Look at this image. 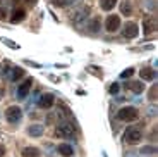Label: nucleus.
<instances>
[{"mask_svg":"<svg viewBox=\"0 0 158 157\" xmlns=\"http://www.w3.org/2000/svg\"><path fill=\"white\" fill-rule=\"evenodd\" d=\"M126 157H138V155H134V154H127Z\"/></svg>","mask_w":158,"mask_h":157,"instance_id":"obj_30","label":"nucleus"},{"mask_svg":"<svg viewBox=\"0 0 158 157\" xmlns=\"http://www.w3.org/2000/svg\"><path fill=\"white\" fill-rule=\"evenodd\" d=\"M118 28H120V17L115 16V14H110L107 17V21H105V29L108 33H115Z\"/></svg>","mask_w":158,"mask_h":157,"instance_id":"obj_6","label":"nucleus"},{"mask_svg":"<svg viewBox=\"0 0 158 157\" xmlns=\"http://www.w3.org/2000/svg\"><path fill=\"white\" fill-rule=\"evenodd\" d=\"M0 19H5V9L0 7Z\"/></svg>","mask_w":158,"mask_h":157,"instance_id":"obj_27","label":"nucleus"},{"mask_svg":"<svg viewBox=\"0 0 158 157\" xmlns=\"http://www.w3.org/2000/svg\"><path fill=\"white\" fill-rule=\"evenodd\" d=\"M141 138H143V131H141L139 126H129L126 130V133H124V141H126V143H131V145L141 141Z\"/></svg>","mask_w":158,"mask_h":157,"instance_id":"obj_3","label":"nucleus"},{"mask_svg":"<svg viewBox=\"0 0 158 157\" xmlns=\"http://www.w3.org/2000/svg\"><path fill=\"white\" fill-rule=\"evenodd\" d=\"M100 29V17H95V19L89 23V26H88V31L89 33H96Z\"/></svg>","mask_w":158,"mask_h":157,"instance_id":"obj_21","label":"nucleus"},{"mask_svg":"<svg viewBox=\"0 0 158 157\" xmlns=\"http://www.w3.org/2000/svg\"><path fill=\"white\" fill-rule=\"evenodd\" d=\"M79 2H83V0H53V5H57V7H74V5H77Z\"/></svg>","mask_w":158,"mask_h":157,"instance_id":"obj_16","label":"nucleus"},{"mask_svg":"<svg viewBox=\"0 0 158 157\" xmlns=\"http://www.w3.org/2000/svg\"><path fill=\"white\" fill-rule=\"evenodd\" d=\"M155 152H156V149H155V147H151V145L143 147V149H141V154H155Z\"/></svg>","mask_w":158,"mask_h":157,"instance_id":"obj_25","label":"nucleus"},{"mask_svg":"<svg viewBox=\"0 0 158 157\" xmlns=\"http://www.w3.org/2000/svg\"><path fill=\"white\" fill-rule=\"evenodd\" d=\"M55 137L74 140V138H76V130H74V126H72L71 123H67V121L60 123V124L57 126V130H55Z\"/></svg>","mask_w":158,"mask_h":157,"instance_id":"obj_2","label":"nucleus"},{"mask_svg":"<svg viewBox=\"0 0 158 157\" xmlns=\"http://www.w3.org/2000/svg\"><path fill=\"white\" fill-rule=\"evenodd\" d=\"M57 152H59L62 157H72V154H74V149H72L69 143H60V145L57 147Z\"/></svg>","mask_w":158,"mask_h":157,"instance_id":"obj_15","label":"nucleus"},{"mask_svg":"<svg viewBox=\"0 0 158 157\" xmlns=\"http://www.w3.org/2000/svg\"><path fill=\"white\" fill-rule=\"evenodd\" d=\"M53 104H55V97H53V93H43L41 97L38 98V105L41 107V109H45V110L52 109Z\"/></svg>","mask_w":158,"mask_h":157,"instance_id":"obj_7","label":"nucleus"},{"mask_svg":"<svg viewBox=\"0 0 158 157\" xmlns=\"http://www.w3.org/2000/svg\"><path fill=\"white\" fill-rule=\"evenodd\" d=\"M156 93H158V87H151L150 88V95H148V97H150V100H155V98H156Z\"/></svg>","mask_w":158,"mask_h":157,"instance_id":"obj_24","label":"nucleus"},{"mask_svg":"<svg viewBox=\"0 0 158 157\" xmlns=\"http://www.w3.org/2000/svg\"><path fill=\"white\" fill-rule=\"evenodd\" d=\"M4 155H5V147L0 145V157H4Z\"/></svg>","mask_w":158,"mask_h":157,"instance_id":"obj_28","label":"nucleus"},{"mask_svg":"<svg viewBox=\"0 0 158 157\" xmlns=\"http://www.w3.org/2000/svg\"><path fill=\"white\" fill-rule=\"evenodd\" d=\"M155 29H156V24H155L153 17H146V19L143 21V31H144V35H150Z\"/></svg>","mask_w":158,"mask_h":157,"instance_id":"obj_13","label":"nucleus"},{"mask_svg":"<svg viewBox=\"0 0 158 157\" xmlns=\"http://www.w3.org/2000/svg\"><path fill=\"white\" fill-rule=\"evenodd\" d=\"M120 11H122L124 16H131L132 14V4H131L129 0H124L122 4H120Z\"/></svg>","mask_w":158,"mask_h":157,"instance_id":"obj_19","label":"nucleus"},{"mask_svg":"<svg viewBox=\"0 0 158 157\" xmlns=\"http://www.w3.org/2000/svg\"><path fill=\"white\" fill-rule=\"evenodd\" d=\"M2 42H4V43H7V45H9V47H14V48H16V47H17V45H16V43H12V42H9V40H5V38H4V40H2Z\"/></svg>","mask_w":158,"mask_h":157,"instance_id":"obj_26","label":"nucleus"},{"mask_svg":"<svg viewBox=\"0 0 158 157\" xmlns=\"http://www.w3.org/2000/svg\"><path fill=\"white\" fill-rule=\"evenodd\" d=\"M118 90H120V85H118V83H112L110 88H108V93L117 95V93H118Z\"/></svg>","mask_w":158,"mask_h":157,"instance_id":"obj_23","label":"nucleus"},{"mask_svg":"<svg viewBox=\"0 0 158 157\" xmlns=\"http://www.w3.org/2000/svg\"><path fill=\"white\" fill-rule=\"evenodd\" d=\"M89 11H91L89 7H79V9H76L69 17H71V21L74 24H81L89 17Z\"/></svg>","mask_w":158,"mask_h":157,"instance_id":"obj_4","label":"nucleus"},{"mask_svg":"<svg viewBox=\"0 0 158 157\" xmlns=\"http://www.w3.org/2000/svg\"><path fill=\"white\" fill-rule=\"evenodd\" d=\"M132 74H134V67H127L126 71H122V73H120V78L126 79V78H131Z\"/></svg>","mask_w":158,"mask_h":157,"instance_id":"obj_22","label":"nucleus"},{"mask_svg":"<svg viewBox=\"0 0 158 157\" xmlns=\"http://www.w3.org/2000/svg\"><path fill=\"white\" fill-rule=\"evenodd\" d=\"M139 76H141V81H153L156 73H155L153 67H143V69L139 71Z\"/></svg>","mask_w":158,"mask_h":157,"instance_id":"obj_11","label":"nucleus"},{"mask_svg":"<svg viewBox=\"0 0 158 157\" xmlns=\"http://www.w3.org/2000/svg\"><path fill=\"white\" fill-rule=\"evenodd\" d=\"M23 157H40V149L26 147V149H23Z\"/></svg>","mask_w":158,"mask_h":157,"instance_id":"obj_18","label":"nucleus"},{"mask_svg":"<svg viewBox=\"0 0 158 157\" xmlns=\"http://www.w3.org/2000/svg\"><path fill=\"white\" fill-rule=\"evenodd\" d=\"M138 118H139V110L131 105L120 107L117 112V119L118 121H124V123H134V121H138Z\"/></svg>","mask_w":158,"mask_h":157,"instance_id":"obj_1","label":"nucleus"},{"mask_svg":"<svg viewBox=\"0 0 158 157\" xmlns=\"http://www.w3.org/2000/svg\"><path fill=\"white\" fill-rule=\"evenodd\" d=\"M31 85H33V79L31 78L24 79V81L19 85V88H17V98H21V100H23V98L28 97L29 90H31Z\"/></svg>","mask_w":158,"mask_h":157,"instance_id":"obj_9","label":"nucleus"},{"mask_svg":"<svg viewBox=\"0 0 158 157\" xmlns=\"http://www.w3.org/2000/svg\"><path fill=\"white\" fill-rule=\"evenodd\" d=\"M43 131H45V128L41 124H31L28 128V135L33 137V138H40L41 135H43Z\"/></svg>","mask_w":158,"mask_h":157,"instance_id":"obj_14","label":"nucleus"},{"mask_svg":"<svg viewBox=\"0 0 158 157\" xmlns=\"http://www.w3.org/2000/svg\"><path fill=\"white\" fill-rule=\"evenodd\" d=\"M124 87H126L127 90H131L132 93H143V90H144V83L143 81H127Z\"/></svg>","mask_w":158,"mask_h":157,"instance_id":"obj_12","label":"nucleus"},{"mask_svg":"<svg viewBox=\"0 0 158 157\" xmlns=\"http://www.w3.org/2000/svg\"><path fill=\"white\" fill-rule=\"evenodd\" d=\"M24 17H26V11L21 9V7H17V9H14V12H12L10 21H12V23H19V21H23Z\"/></svg>","mask_w":158,"mask_h":157,"instance_id":"obj_17","label":"nucleus"},{"mask_svg":"<svg viewBox=\"0 0 158 157\" xmlns=\"http://www.w3.org/2000/svg\"><path fill=\"white\" fill-rule=\"evenodd\" d=\"M26 2H28V5H35L36 4V0H26Z\"/></svg>","mask_w":158,"mask_h":157,"instance_id":"obj_29","label":"nucleus"},{"mask_svg":"<svg viewBox=\"0 0 158 157\" xmlns=\"http://www.w3.org/2000/svg\"><path fill=\"white\" fill-rule=\"evenodd\" d=\"M21 118H23V110H21V107L12 105V107H9V109L5 110V119H7L10 124H16V123H19Z\"/></svg>","mask_w":158,"mask_h":157,"instance_id":"obj_5","label":"nucleus"},{"mask_svg":"<svg viewBox=\"0 0 158 157\" xmlns=\"http://www.w3.org/2000/svg\"><path fill=\"white\" fill-rule=\"evenodd\" d=\"M117 4V0H100V7L102 11H112Z\"/></svg>","mask_w":158,"mask_h":157,"instance_id":"obj_20","label":"nucleus"},{"mask_svg":"<svg viewBox=\"0 0 158 157\" xmlns=\"http://www.w3.org/2000/svg\"><path fill=\"white\" fill-rule=\"evenodd\" d=\"M24 76V71L21 67H7V79L9 81H17Z\"/></svg>","mask_w":158,"mask_h":157,"instance_id":"obj_10","label":"nucleus"},{"mask_svg":"<svg viewBox=\"0 0 158 157\" xmlns=\"http://www.w3.org/2000/svg\"><path fill=\"white\" fill-rule=\"evenodd\" d=\"M138 33H139V29H138V24H136V23H127L126 26H124V29H122V36H124V38H127V40L136 38Z\"/></svg>","mask_w":158,"mask_h":157,"instance_id":"obj_8","label":"nucleus"}]
</instances>
